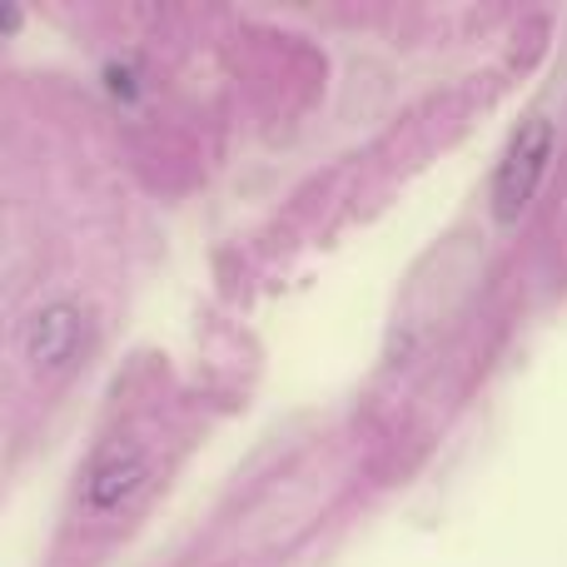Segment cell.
Wrapping results in <instances>:
<instances>
[{"label": "cell", "mask_w": 567, "mask_h": 567, "mask_svg": "<svg viewBox=\"0 0 567 567\" xmlns=\"http://www.w3.org/2000/svg\"><path fill=\"white\" fill-rule=\"evenodd\" d=\"M150 478V458L145 449H140L135 439H105L95 449V458L85 463V478H80V503H85L90 513H120L130 498H135L140 488H145Z\"/></svg>", "instance_id": "cell-2"}, {"label": "cell", "mask_w": 567, "mask_h": 567, "mask_svg": "<svg viewBox=\"0 0 567 567\" xmlns=\"http://www.w3.org/2000/svg\"><path fill=\"white\" fill-rule=\"evenodd\" d=\"M80 349H85V313H80V303H45V309L30 319L25 329V353L35 369L45 373H65L70 363L80 359Z\"/></svg>", "instance_id": "cell-3"}, {"label": "cell", "mask_w": 567, "mask_h": 567, "mask_svg": "<svg viewBox=\"0 0 567 567\" xmlns=\"http://www.w3.org/2000/svg\"><path fill=\"white\" fill-rule=\"evenodd\" d=\"M553 120H523L518 135L508 140L498 169H493V219L503 229H513L523 215H528L533 195H538L543 175H548L553 159Z\"/></svg>", "instance_id": "cell-1"}]
</instances>
